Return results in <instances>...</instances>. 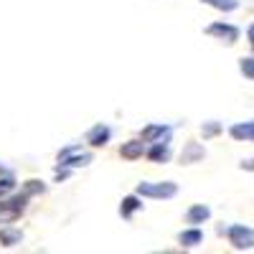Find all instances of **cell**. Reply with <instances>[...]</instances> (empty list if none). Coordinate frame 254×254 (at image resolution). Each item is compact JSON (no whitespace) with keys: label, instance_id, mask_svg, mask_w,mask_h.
I'll return each mask as SVG.
<instances>
[{"label":"cell","instance_id":"cell-21","mask_svg":"<svg viewBox=\"0 0 254 254\" xmlns=\"http://www.w3.org/2000/svg\"><path fill=\"white\" fill-rule=\"evenodd\" d=\"M242 171H254V158H249V160H242Z\"/></svg>","mask_w":254,"mask_h":254},{"label":"cell","instance_id":"cell-4","mask_svg":"<svg viewBox=\"0 0 254 254\" xmlns=\"http://www.w3.org/2000/svg\"><path fill=\"white\" fill-rule=\"evenodd\" d=\"M221 231H226L229 244L234 247V249H239V252H244V249H254V231H252L249 226L234 224V226H226V229H221Z\"/></svg>","mask_w":254,"mask_h":254},{"label":"cell","instance_id":"cell-13","mask_svg":"<svg viewBox=\"0 0 254 254\" xmlns=\"http://www.w3.org/2000/svg\"><path fill=\"white\" fill-rule=\"evenodd\" d=\"M142 208V201H140V196L135 193V196H127V198H122V203H120V216L122 219H130L135 211H140Z\"/></svg>","mask_w":254,"mask_h":254},{"label":"cell","instance_id":"cell-12","mask_svg":"<svg viewBox=\"0 0 254 254\" xmlns=\"http://www.w3.org/2000/svg\"><path fill=\"white\" fill-rule=\"evenodd\" d=\"M208 219H211V208L203 206V203H196V206H190V208L186 211V221L193 224V226H198V224H203V221H208Z\"/></svg>","mask_w":254,"mask_h":254},{"label":"cell","instance_id":"cell-3","mask_svg":"<svg viewBox=\"0 0 254 254\" xmlns=\"http://www.w3.org/2000/svg\"><path fill=\"white\" fill-rule=\"evenodd\" d=\"M135 193L142 198H173L178 193V186L173 181H160V183H137Z\"/></svg>","mask_w":254,"mask_h":254},{"label":"cell","instance_id":"cell-15","mask_svg":"<svg viewBox=\"0 0 254 254\" xmlns=\"http://www.w3.org/2000/svg\"><path fill=\"white\" fill-rule=\"evenodd\" d=\"M15 190V176L10 171H0V198L10 196Z\"/></svg>","mask_w":254,"mask_h":254},{"label":"cell","instance_id":"cell-9","mask_svg":"<svg viewBox=\"0 0 254 254\" xmlns=\"http://www.w3.org/2000/svg\"><path fill=\"white\" fill-rule=\"evenodd\" d=\"M206 158V150L201 142H186L183 153H181V163L183 165H193V163H201Z\"/></svg>","mask_w":254,"mask_h":254},{"label":"cell","instance_id":"cell-10","mask_svg":"<svg viewBox=\"0 0 254 254\" xmlns=\"http://www.w3.org/2000/svg\"><path fill=\"white\" fill-rule=\"evenodd\" d=\"M229 135L234 137V140H239V142H254V120H249V122H237V125H231L229 127Z\"/></svg>","mask_w":254,"mask_h":254},{"label":"cell","instance_id":"cell-7","mask_svg":"<svg viewBox=\"0 0 254 254\" xmlns=\"http://www.w3.org/2000/svg\"><path fill=\"white\" fill-rule=\"evenodd\" d=\"M110 137H112V130H110L107 125H102V122L94 125L92 130L87 132V142H89L92 147H104V145L110 142Z\"/></svg>","mask_w":254,"mask_h":254},{"label":"cell","instance_id":"cell-14","mask_svg":"<svg viewBox=\"0 0 254 254\" xmlns=\"http://www.w3.org/2000/svg\"><path fill=\"white\" fill-rule=\"evenodd\" d=\"M178 242H181L183 247H196V244L203 242V231H201L198 226L186 229V231H181V234H178Z\"/></svg>","mask_w":254,"mask_h":254},{"label":"cell","instance_id":"cell-6","mask_svg":"<svg viewBox=\"0 0 254 254\" xmlns=\"http://www.w3.org/2000/svg\"><path fill=\"white\" fill-rule=\"evenodd\" d=\"M206 33L208 36H216L219 41H224L226 46H234L237 41H239V28L237 26H231V23H211L208 28H206Z\"/></svg>","mask_w":254,"mask_h":254},{"label":"cell","instance_id":"cell-1","mask_svg":"<svg viewBox=\"0 0 254 254\" xmlns=\"http://www.w3.org/2000/svg\"><path fill=\"white\" fill-rule=\"evenodd\" d=\"M59 168H69V171H74V168H87L94 158L92 153L87 150H81V145H69V147H64V150L59 153Z\"/></svg>","mask_w":254,"mask_h":254},{"label":"cell","instance_id":"cell-16","mask_svg":"<svg viewBox=\"0 0 254 254\" xmlns=\"http://www.w3.org/2000/svg\"><path fill=\"white\" fill-rule=\"evenodd\" d=\"M20 239H23V234L18 229H0V244L3 247H15L20 244Z\"/></svg>","mask_w":254,"mask_h":254},{"label":"cell","instance_id":"cell-20","mask_svg":"<svg viewBox=\"0 0 254 254\" xmlns=\"http://www.w3.org/2000/svg\"><path fill=\"white\" fill-rule=\"evenodd\" d=\"M239 69H242V74H244V76L254 79V56H247V59H242V61H239Z\"/></svg>","mask_w":254,"mask_h":254},{"label":"cell","instance_id":"cell-17","mask_svg":"<svg viewBox=\"0 0 254 254\" xmlns=\"http://www.w3.org/2000/svg\"><path fill=\"white\" fill-rule=\"evenodd\" d=\"M201 3L216 8V10H224V13H231V10L239 8V0H201Z\"/></svg>","mask_w":254,"mask_h":254},{"label":"cell","instance_id":"cell-8","mask_svg":"<svg viewBox=\"0 0 254 254\" xmlns=\"http://www.w3.org/2000/svg\"><path fill=\"white\" fill-rule=\"evenodd\" d=\"M145 155L153 163H168L171 160V142H150V147H145Z\"/></svg>","mask_w":254,"mask_h":254},{"label":"cell","instance_id":"cell-11","mask_svg":"<svg viewBox=\"0 0 254 254\" xmlns=\"http://www.w3.org/2000/svg\"><path fill=\"white\" fill-rule=\"evenodd\" d=\"M120 155L125 160H140L145 155V142L142 140H127V142H122Z\"/></svg>","mask_w":254,"mask_h":254},{"label":"cell","instance_id":"cell-23","mask_svg":"<svg viewBox=\"0 0 254 254\" xmlns=\"http://www.w3.org/2000/svg\"><path fill=\"white\" fill-rule=\"evenodd\" d=\"M0 171H5V168H3V163H0Z\"/></svg>","mask_w":254,"mask_h":254},{"label":"cell","instance_id":"cell-19","mask_svg":"<svg viewBox=\"0 0 254 254\" xmlns=\"http://www.w3.org/2000/svg\"><path fill=\"white\" fill-rule=\"evenodd\" d=\"M46 190V186L41 183V181H26V186H23V193H28V196H36V193H44Z\"/></svg>","mask_w":254,"mask_h":254},{"label":"cell","instance_id":"cell-22","mask_svg":"<svg viewBox=\"0 0 254 254\" xmlns=\"http://www.w3.org/2000/svg\"><path fill=\"white\" fill-rule=\"evenodd\" d=\"M247 36H249V46H252V51H254V23L249 26V31H247Z\"/></svg>","mask_w":254,"mask_h":254},{"label":"cell","instance_id":"cell-18","mask_svg":"<svg viewBox=\"0 0 254 254\" xmlns=\"http://www.w3.org/2000/svg\"><path fill=\"white\" fill-rule=\"evenodd\" d=\"M219 132H221V122H216V120H211V122H203V125H201V135H203V140L216 137Z\"/></svg>","mask_w":254,"mask_h":254},{"label":"cell","instance_id":"cell-2","mask_svg":"<svg viewBox=\"0 0 254 254\" xmlns=\"http://www.w3.org/2000/svg\"><path fill=\"white\" fill-rule=\"evenodd\" d=\"M28 193H20V196H5V198H0V224H10L15 219H20V214L26 211L28 206Z\"/></svg>","mask_w":254,"mask_h":254},{"label":"cell","instance_id":"cell-5","mask_svg":"<svg viewBox=\"0 0 254 254\" xmlns=\"http://www.w3.org/2000/svg\"><path fill=\"white\" fill-rule=\"evenodd\" d=\"M173 137V127L171 125H147L142 127L140 140L142 142H171Z\"/></svg>","mask_w":254,"mask_h":254}]
</instances>
